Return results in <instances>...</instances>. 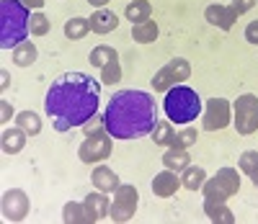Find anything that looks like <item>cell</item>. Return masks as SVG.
Segmentation results:
<instances>
[{
	"mask_svg": "<svg viewBox=\"0 0 258 224\" xmlns=\"http://www.w3.org/2000/svg\"><path fill=\"white\" fill-rule=\"evenodd\" d=\"M88 31H91V18L73 16V18H68V21H64V36H68V39H73V41L83 39V36L88 34Z\"/></svg>",
	"mask_w": 258,
	"mask_h": 224,
	"instance_id": "cb8c5ba5",
	"label": "cell"
},
{
	"mask_svg": "<svg viewBox=\"0 0 258 224\" xmlns=\"http://www.w3.org/2000/svg\"><path fill=\"white\" fill-rule=\"evenodd\" d=\"M8 85H11V75H8V70H0V91H6Z\"/></svg>",
	"mask_w": 258,
	"mask_h": 224,
	"instance_id": "74e56055",
	"label": "cell"
},
{
	"mask_svg": "<svg viewBox=\"0 0 258 224\" xmlns=\"http://www.w3.org/2000/svg\"><path fill=\"white\" fill-rule=\"evenodd\" d=\"M230 114H232V106L227 98H209L204 103V111H202V126L207 131H220L225 126H230Z\"/></svg>",
	"mask_w": 258,
	"mask_h": 224,
	"instance_id": "30bf717a",
	"label": "cell"
},
{
	"mask_svg": "<svg viewBox=\"0 0 258 224\" xmlns=\"http://www.w3.org/2000/svg\"><path fill=\"white\" fill-rule=\"evenodd\" d=\"M153 193L158 196V198H170V196H176V191L178 188H183V183H181V175L176 173V170H160L155 178H153Z\"/></svg>",
	"mask_w": 258,
	"mask_h": 224,
	"instance_id": "5bb4252c",
	"label": "cell"
},
{
	"mask_svg": "<svg viewBox=\"0 0 258 224\" xmlns=\"http://www.w3.org/2000/svg\"><path fill=\"white\" fill-rule=\"evenodd\" d=\"M191 78V64L188 59L183 57H173L170 62H165L160 70L153 75V80H150V85H153L155 93H168L173 85H181Z\"/></svg>",
	"mask_w": 258,
	"mask_h": 224,
	"instance_id": "8992f818",
	"label": "cell"
},
{
	"mask_svg": "<svg viewBox=\"0 0 258 224\" xmlns=\"http://www.w3.org/2000/svg\"><path fill=\"white\" fill-rule=\"evenodd\" d=\"M163 111H165L168 121H173V124H191V121H197V116H202L204 103H202L199 93L194 91V88L181 83V85H173L165 93Z\"/></svg>",
	"mask_w": 258,
	"mask_h": 224,
	"instance_id": "277c9868",
	"label": "cell"
},
{
	"mask_svg": "<svg viewBox=\"0 0 258 224\" xmlns=\"http://www.w3.org/2000/svg\"><path fill=\"white\" fill-rule=\"evenodd\" d=\"M49 18L41 13V11H34L31 13V21H29V29H31V36H47L49 34Z\"/></svg>",
	"mask_w": 258,
	"mask_h": 224,
	"instance_id": "f1b7e54d",
	"label": "cell"
},
{
	"mask_svg": "<svg viewBox=\"0 0 258 224\" xmlns=\"http://www.w3.org/2000/svg\"><path fill=\"white\" fill-rule=\"evenodd\" d=\"M245 41L258 47V21H250V24L245 26Z\"/></svg>",
	"mask_w": 258,
	"mask_h": 224,
	"instance_id": "836d02e7",
	"label": "cell"
},
{
	"mask_svg": "<svg viewBox=\"0 0 258 224\" xmlns=\"http://www.w3.org/2000/svg\"><path fill=\"white\" fill-rule=\"evenodd\" d=\"M250 181H253V186H255V188H258V168H255V170H253V173H250Z\"/></svg>",
	"mask_w": 258,
	"mask_h": 224,
	"instance_id": "ab89813d",
	"label": "cell"
},
{
	"mask_svg": "<svg viewBox=\"0 0 258 224\" xmlns=\"http://www.w3.org/2000/svg\"><path fill=\"white\" fill-rule=\"evenodd\" d=\"M204 18L209 21L212 26H217L222 31H230L235 26V21L240 18V13L235 11L232 6H220V3H212L204 8Z\"/></svg>",
	"mask_w": 258,
	"mask_h": 224,
	"instance_id": "4fadbf2b",
	"label": "cell"
},
{
	"mask_svg": "<svg viewBox=\"0 0 258 224\" xmlns=\"http://www.w3.org/2000/svg\"><path fill=\"white\" fill-rule=\"evenodd\" d=\"M255 168H258V152L255 150H245L240 158H238V170L245 173V175H250Z\"/></svg>",
	"mask_w": 258,
	"mask_h": 224,
	"instance_id": "1f68e13d",
	"label": "cell"
},
{
	"mask_svg": "<svg viewBox=\"0 0 258 224\" xmlns=\"http://www.w3.org/2000/svg\"><path fill=\"white\" fill-rule=\"evenodd\" d=\"M83 206H85V214H88V224H93V221H103L106 216L111 214L109 193H103V191H91L88 196H85Z\"/></svg>",
	"mask_w": 258,
	"mask_h": 224,
	"instance_id": "7c38bea8",
	"label": "cell"
},
{
	"mask_svg": "<svg viewBox=\"0 0 258 224\" xmlns=\"http://www.w3.org/2000/svg\"><path fill=\"white\" fill-rule=\"evenodd\" d=\"M29 209H31V201L26 191H21V188H11L0 198V211H3L6 221H24L29 216Z\"/></svg>",
	"mask_w": 258,
	"mask_h": 224,
	"instance_id": "8fae6325",
	"label": "cell"
},
{
	"mask_svg": "<svg viewBox=\"0 0 258 224\" xmlns=\"http://www.w3.org/2000/svg\"><path fill=\"white\" fill-rule=\"evenodd\" d=\"M21 3H24L29 11H41V8H44V3H47V0H21Z\"/></svg>",
	"mask_w": 258,
	"mask_h": 224,
	"instance_id": "8d00e7d4",
	"label": "cell"
},
{
	"mask_svg": "<svg viewBox=\"0 0 258 224\" xmlns=\"http://www.w3.org/2000/svg\"><path fill=\"white\" fill-rule=\"evenodd\" d=\"M204 211H207L209 221H217V224H235V214L225 206V201H204Z\"/></svg>",
	"mask_w": 258,
	"mask_h": 224,
	"instance_id": "d6986e66",
	"label": "cell"
},
{
	"mask_svg": "<svg viewBox=\"0 0 258 224\" xmlns=\"http://www.w3.org/2000/svg\"><path fill=\"white\" fill-rule=\"evenodd\" d=\"M16 126H21L29 137H36V134H41V116L34 111H21V114H16Z\"/></svg>",
	"mask_w": 258,
	"mask_h": 224,
	"instance_id": "d4e9b609",
	"label": "cell"
},
{
	"mask_svg": "<svg viewBox=\"0 0 258 224\" xmlns=\"http://www.w3.org/2000/svg\"><path fill=\"white\" fill-rule=\"evenodd\" d=\"M119 80H121V64H119V57H116L106 67H101V83L103 85H116Z\"/></svg>",
	"mask_w": 258,
	"mask_h": 224,
	"instance_id": "f546056e",
	"label": "cell"
},
{
	"mask_svg": "<svg viewBox=\"0 0 258 224\" xmlns=\"http://www.w3.org/2000/svg\"><path fill=\"white\" fill-rule=\"evenodd\" d=\"M109 3H111V0H88V6H91V8H106Z\"/></svg>",
	"mask_w": 258,
	"mask_h": 224,
	"instance_id": "f35d334b",
	"label": "cell"
},
{
	"mask_svg": "<svg viewBox=\"0 0 258 224\" xmlns=\"http://www.w3.org/2000/svg\"><path fill=\"white\" fill-rule=\"evenodd\" d=\"M31 11L21 0H0V47L16 49L21 41H26L31 29Z\"/></svg>",
	"mask_w": 258,
	"mask_h": 224,
	"instance_id": "3957f363",
	"label": "cell"
},
{
	"mask_svg": "<svg viewBox=\"0 0 258 224\" xmlns=\"http://www.w3.org/2000/svg\"><path fill=\"white\" fill-rule=\"evenodd\" d=\"M197 139H199V131L194 129V126H183L181 131H176V142H173V147L188 150V147L197 144Z\"/></svg>",
	"mask_w": 258,
	"mask_h": 224,
	"instance_id": "4dcf8cb0",
	"label": "cell"
},
{
	"mask_svg": "<svg viewBox=\"0 0 258 224\" xmlns=\"http://www.w3.org/2000/svg\"><path fill=\"white\" fill-rule=\"evenodd\" d=\"M11 116H13V106H11L8 101H0V121L8 124V121H11Z\"/></svg>",
	"mask_w": 258,
	"mask_h": 224,
	"instance_id": "d590c367",
	"label": "cell"
},
{
	"mask_svg": "<svg viewBox=\"0 0 258 224\" xmlns=\"http://www.w3.org/2000/svg\"><path fill=\"white\" fill-rule=\"evenodd\" d=\"M163 165H165L168 170L181 173L186 165H191L188 150H181V147H168V150H165V155H163Z\"/></svg>",
	"mask_w": 258,
	"mask_h": 224,
	"instance_id": "ffe728a7",
	"label": "cell"
},
{
	"mask_svg": "<svg viewBox=\"0 0 258 224\" xmlns=\"http://www.w3.org/2000/svg\"><path fill=\"white\" fill-rule=\"evenodd\" d=\"M153 139L158 147H173L176 142V129H173V121H158L155 131H153Z\"/></svg>",
	"mask_w": 258,
	"mask_h": 224,
	"instance_id": "4316f807",
	"label": "cell"
},
{
	"mask_svg": "<svg viewBox=\"0 0 258 224\" xmlns=\"http://www.w3.org/2000/svg\"><path fill=\"white\" fill-rule=\"evenodd\" d=\"M150 16H153V6H150L147 0H132V3L124 8V18L132 21V26L145 24V21H150Z\"/></svg>",
	"mask_w": 258,
	"mask_h": 224,
	"instance_id": "ac0fdd59",
	"label": "cell"
},
{
	"mask_svg": "<svg viewBox=\"0 0 258 224\" xmlns=\"http://www.w3.org/2000/svg\"><path fill=\"white\" fill-rule=\"evenodd\" d=\"M101 85V80H93L85 72H64L54 78L44 98V111L54 131H70L93 119L98 114Z\"/></svg>",
	"mask_w": 258,
	"mask_h": 224,
	"instance_id": "6da1fadb",
	"label": "cell"
},
{
	"mask_svg": "<svg viewBox=\"0 0 258 224\" xmlns=\"http://www.w3.org/2000/svg\"><path fill=\"white\" fill-rule=\"evenodd\" d=\"M116 26H119V16L114 13V11H109V8H96L93 11V16H91V31L93 34H111V31H116Z\"/></svg>",
	"mask_w": 258,
	"mask_h": 224,
	"instance_id": "2e32d148",
	"label": "cell"
},
{
	"mask_svg": "<svg viewBox=\"0 0 258 224\" xmlns=\"http://www.w3.org/2000/svg\"><path fill=\"white\" fill-rule=\"evenodd\" d=\"M255 3H258V0H232L230 6H232L235 11H238V13L243 16V13H248V11H250V8H253Z\"/></svg>",
	"mask_w": 258,
	"mask_h": 224,
	"instance_id": "e575fe53",
	"label": "cell"
},
{
	"mask_svg": "<svg viewBox=\"0 0 258 224\" xmlns=\"http://www.w3.org/2000/svg\"><path fill=\"white\" fill-rule=\"evenodd\" d=\"M62 221L64 224H88L85 206L78 204V201H68V204L62 206Z\"/></svg>",
	"mask_w": 258,
	"mask_h": 224,
	"instance_id": "484cf974",
	"label": "cell"
},
{
	"mask_svg": "<svg viewBox=\"0 0 258 224\" xmlns=\"http://www.w3.org/2000/svg\"><path fill=\"white\" fill-rule=\"evenodd\" d=\"M91 183H93L96 191H103V193H114V191L121 186L119 175H116L109 165H96L93 173H91Z\"/></svg>",
	"mask_w": 258,
	"mask_h": 224,
	"instance_id": "9a60e30c",
	"label": "cell"
},
{
	"mask_svg": "<svg viewBox=\"0 0 258 224\" xmlns=\"http://www.w3.org/2000/svg\"><path fill=\"white\" fill-rule=\"evenodd\" d=\"M26 139H29V134L21 129V126L6 129L3 137H0V150H3L6 155H18L21 150L26 147Z\"/></svg>",
	"mask_w": 258,
	"mask_h": 224,
	"instance_id": "e0dca14e",
	"label": "cell"
},
{
	"mask_svg": "<svg viewBox=\"0 0 258 224\" xmlns=\"http://www.w3.org/2000/svg\"><path fill=\"white\" fill-rule=\"evenodd\" d=\"M80 129H83V134H85V137H88V134L103 131V129H106V121H103V116H98V114H96L93 119H88V121H85Z\"/></svg>",
	"mask_w": 258,
	"mask_h": 224,
	"instance_id": "d6a6232c",
	"label": "cell"
},
{
	"mask_svg": "<svg viewBox=\"0 0 258 224\" xmlns=\"http://www.w3.org/2000/svg\"><path fill=\"white\" fill-rule=\"evenodd\" d=\"M111 142H114V137L106 129L103 131H96V134H88L85 142L78 147V158L85 165H98V163H103L111 155V150H114Z\"/></svg>",
	"mask_w": 258,
	"mask_h": 224,
	"instance_id": "ba28073f",
	"label": "cell"
},
{
	"mask_svg": "<svg viewBox=\"0 0 258 224\" xmlns=\"http://www.w3.org/2000/svg\"><path fill=\"white\" fill-rule=\"evenodd\" d=\"M238 191H240V170L235 168H220L202 186L204 201H227Z\"/></svg>",
	"mask_w": 258,
	"mask_h": 224,
	"instance_id": "5b68a950",
	"label": "cell"
},
{
	"mask_svg": "<svg viewBox=\"0 0 258 224\" xmlns=\"http://www.w3.org/2000/svg\"><path fill=\"white\" fill-rule=\"evenodd\" d=\"M36 44L34 41H21L18 47L13 49V64H18V67H31L34 62H36Z\"/></svg>",
	"mask_w": 258,
	"mask_h": 224,
	"instance_id": "603a6c76",
	"label": "cell"
},
{
	"mask_svg": "<svg viewBox=\"0 0 258 224\" xmlns=\"http://www.w3.org/2000/svg\"><path fill=\"white\" fill-rule=\"evenodd\" d=\"M119 54H116V49L114 47H106V44H98V47H93V52L88 54V62L93 64V67H98V70H101V67H106V64H109L111 59H116Z\"/></svg>",
	"mask_w": 258,
	"mask_h": 224,
	"instance_id": "83f0119b",
	"label": "cell"
},
{
	"mask_svg": "<svg viewBox=\"0 0 258 224\" xmlns=\"http://www.w3.org/2000/svg\"><path fill=\"white\" fill-rule=\"evenodd\" d=\"M106 131L114 139H140L158 126L155 98L145 91H116L103 111Z\"/></svg>",
	"mask_w": 258,
	"mask_h": 224,
	"instance_id": "7a4b0ae2",
	"label": "cell"
},
{
	"mask_svg": "<svg viewBox=\"0 0 258 224\" xmlns=\"http://www.w3.org/2000/svg\"><path fill=\"white\" fill-rule=\"evenodd\" d=\"M158 34H160V29H158V24L153 18L145 21V24H135L132 26V39L137 44H153V41H158Z\"/></svg>",
	"mask_w": 258,
	"mask_h": 224,
	"instance_id": "7402d4cb",
	"label": "cell"
},
{
	"mask_svg": "<svg viewBox=\"0 0 258 224\" xmlns=\"http://www.w3.org/2000/svg\"><path fill=\"white\" fill-rule=\"evenodd\" d=\"M137 204H140V193L132 183H121L116 191H114V201H111V219L114 221H129L137 211Z\"/></svg>",
	"mask_w": 258,
	"mask_h": 224,
	"instance_id": "9c48e42d",
	"label": "cell"
},
{
	"mask_svg": "<svg viewBox=\"0 0 258 224\" xmlns=\"http://www.w3.org/2000/svg\"><path fill=\"white\" fill-rule=\"evenodd\" d=\"M232 114H235V131L248 137V134L258 131V96L243 93L238 101L232 103Z\"/></svg>",
	"mask_w": 258,
	"mask_h": 224,
	"instance_id": "52a82bcc",
	"label": "cell"
},
{
	"mask_svg": "<svg viewBox=\"0 0 258 224\" xmlns=\"http://www.w3.org/2000/svg\"><path fill=\"white\" fill-rule=\"evenodd\" d=\"M204 181H207V173H204V168H199V165H186V168L181 170V183H183V188H188V191H202Z\"/></svg>",
	"mask_w": 258,
	"mask_h": 224,
	"instance_id": "44dd1931",
	"label": "cell"
}]
</instances>
